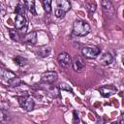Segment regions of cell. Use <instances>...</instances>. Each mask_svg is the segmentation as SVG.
Returning <instances> with one entry per match:
<instances>
[{"instance_id":"1","label":"cell","mask_w":124,"mask_h":124,"mask_svg":"<svg viewBox=\"0 0 124 124\" xmlns=\"http://www.w3.org/2000/svg\"><path fill=\"white\" fill-rule=\"evenodd\" d=\"M90 31H91V27L85 20L76 19L74 21L73 27H72V32L74 35L78 36V37H83V36L88 35Z\"/></svg>"},{"instance_id":"2","label":"cell","mask_w":124,"mask_h":124,"mask_svg":"<svg viewBox=\"0 0 124 124\" xmlns=\"http://www.w3.org/2000/svg\"><path fill=\"white\" fill-rule=\"evenodd\" d=\"M101 47L100 46H84L81 48V54L87 59H93L100 55Z\"/></svg>"},{"instance_id":"3","label":"cell","mask_w":124,"mask_h":124,"mask_svg":"<svg viewBox=\"0 0 124 124\" xmlns=\"http://www.w3.org/2000/svg\"><path fill=\"white\" fill-rule=\"evenodd\" d=\"M18 104H19L20 108H22L26 111L33 110L34 109V107H35V102H34L33 98L30 97L29 95L19 97L18 98Z\"/></svg>"},{"instance_id":"4","label":"cell","mask_w":124,"mask_h":124,"mask_svg":"<svg viewBox=\"0 0 124 124\" xmlns=\"http://www.w3.org/2000/svg\"><path fill=\"white\" fill-rule=\"evenodd\" d=\"M57 78H58V75L54 71H46L41 75V80L44 83H47V84L54 83L57 80Z\"/></svg>"},{"instance_id":"5","label":"cell","mask_w":124,"mask_h":124,"mask_svg":"<svg viewBox=\"0 0 124 124\" xmlns=\"http://www.w3.org/2000/svg\"><path fill=\"white\" fill-rule=\"evenodd\" d=\"M57 61L62 68H68L72 65V57L67 52H60L57 56Z\"/></svg>"},{"instance_id":"6","label":"cell","mask_w":124,"mask_h":124,"mask_svg":"<svg viewBox=\"0 0 124 124\" xmlns=\"http://www.w3.org/2000/svg\"><path fill=\"white\" fill-rule=\"evenodd\" d=\"M99 92L101 93L103 97L108 98L117 92V88L112 84H108V85H104L101 88H99Z\"/></svg>"},{"instance_id":"7","label":"cell","mask_w":124,"mask_h":124,"mask_svg":"<svg viewBox=\"0 0 124 124\" xmlns=\"http://www.w3.org/2000/svg\"><path fill=\"white\" fill-rule=\"evenodd\" d=\"M22 41H23L24 44H27V45H30V46L35 45L37 43V32L36 31L28 32L23 37V40Z\"/></svg>"},{"instance_id":"8","label":"cell","mask_w":124,"mask_h":124,"mask_svg":"<svg viewBox=\"0 0 124 124\" xmlns=\"http://www.w3.org/2000/svg\"><path fill=\"white\" fill-rule=\"evenodd\" d=\"M113 61V55L110 52H105L100 55L99 57V62L102 65H109Z\"/></svg>"},{"instance_id":"9","label":"cell","mask_w":124,"mask_h":124,"mask_svg":"<svg viewBox=\"0 0 124 124\" xmlns=\"http://www.w3.org/2000/svg\"><path fill=\"white\" fill-rule=\"evenodd\" d=\"M72 67L74 69V71L76 72H80L83 70V68L85 67V64L83 62V60L80 57H76L74 60H72Z\"/></svg>"},{"instance_id":"10","label":"cell","mask_w":124,"mask_h":124,"mask_svg":"<svg viewBox=\"0 0 124 124\" xmlns=\"http://www.w3.org/2000/svg\"><path fill=\"white\" fill-rule=\"evenodd\" d=\"M26 17L24 16H20V15H16V18H15V26L16 29H22L23 27H26Z\"/></svg>"},{"instance_id":"11","label":"cell","mask_w":124,"mask_h":124,"mask_svg":"<svg viewBox=\"0 0 124 124\" xmlns=\"http://www.w3.org/2000/svg\"><path fill=\"white\" fill-rule=\"evenodd\" d=\"M56 6H57V9L63 11L64 13H67L68 11L71 10V3L67 0H57Z\"/></svg>"},{"instance_id":"12","label":"cell","mask_w":124,"mask_h":124,"mask_svg":"<svg viewBox=\"0 0 124 124\" xmlns=\"http://www.w3.org/2000/svg\"><path fill=\"white\" fill-rule=\"evenodd\" d=\"M101 6H102V8L106 14L111 15L113 13V6H112V3L110 1H108V0L101 1Z\"/></svg>"},{"instance_id":"13","label":"cell","mask_w":124,"mask_h":124,"mask_svg":"<svg viewBox=\"0 0 124 124\" xmlns=\"http://www.w3.org/2000/svg\"><path fill=\"white\" fill-rule=\"evenodd\" d=\"M50 50H51V49H50L49 46H40V47L37 49L36 53H37V55L40 56V57H47V56L50 54Z\"/></svg>"},{"instance_id":"14","label":"cell","mask_w":124,"mask_h":124,"mask_svg":"<svg viewBox=\"0 0 124 124\" xmlns=\"http://www.w3.org/2000/svg\"><path fill=\"white\" fill-rule=\"evenodd\" d=\"M10 119L9 112L6 109L0 108V123L1 124H7Z\"/></svg>"},{"instance_id":"15","label":"cell","mask_w":124,"mask_h":124,"mask_svg":"<svg viewBox=\"0 0 124 124\" xmlns=\"http://www.w3.org/2000/svg\"><path fill=\"white\" fill-rule=\"evenodd\" d=\"M15 13L16 15L24 16V14H25V5H24V2L20 1V2L17 3V5L16 6V9H15Z\"/></svg>"},{"instance_id":"16","label":"cell","mask_w":124,"mask_h":124,"mask_svg":"<svg viewBox=\"0 0 124 124\" xmlns=\"http://www.w3.org/2000/svg\"><path fill=\"white\" fill-rule=\"evenodd\" d=\"M25 9H27L33 16H36V10H35V2L34 1H24Z\"/></svg>"},{"instance_id":"17","label":"cell","mask_w":124,"mask_h":124,"mask_svg":"<svg viewBox=\"0 0 124 124\" xmlns=\"http://www.w3.org/2000/svg\"><path fill=\"white\" fill-rule=\"evenodd\" d=\"M85 7H86V10L88 11V13L92 14V13H94V12L96 11V8H97L96 2H94V1L86 2V3H85Z\"/></svg>"},{"instance_id":"18","label":"cell","mask_w":124,"mask_h":124,"mask_svg":"<svg viewBox=\"0 0 124 124\" xmlns=\"http://www.w3.org/2000/svg\"><path fill=\"white\" fill-rule=\"evenodd\" d=\"M13 60H14V62L16 64V65H18L19 67H22V66H24L25 64H26V62H27V60L25 59V58H23L22 56H15L14 58H13Z\"/></svg>"},{"instance_id":"19","label":"cell","mask_w":124,"mask_h":124,"mask_svg":"<svg viewBox=\"0 0 124 124\" xmlns=\"http://www.w3.org/2000/svg\"><path fill=\"white\" fill-rule=\"evenodd\" d=\"M42 4H43L44 11L46 14H49L51 12V1H49V0H44L42 2Z\"/></svg>"},{"instance_id":"20","label":"cell","mask_w":124,"mask_h":124,"mask_svg":"<svg viewBox=\"0 0 124 124\" xmlns=\"http://www.w3.org/2000/svg\"><path fill=\"white\" fill-rule=\"evenodd\" d=\"M9 34H10V37H11V39L13 41H15V42H18L19 41L20 37L18 35V32L16 31L15 29H10L9 30Z\"/></svg>"},{"instance_id":"21","label":"cell","mask_w":124,"mask_h":124,"mask_svg":"<svg viewBox=\"0 0 124 124\" xmlns=\"http://www.w3.org/2000/svg\"><path fill=\"white\" fill-rule=\"evenodd\" d=\"M15 77H16L13 72H11V71H9V70H5L4 72H3V78L8 81V80H10V79H12V78H14Z\"/></svg>"},{"instance_id":"22","label":"cell","mask_w":124,"mask_h":124,"mask_svg":"<svg viewBox=\"0 0 124 124\" xmlns=\"http://www.w3.org/2000/svg\"><path fill=\"white\" fill-rule=\"evenodd\" d=\"M8 83L10 84V86H14V87L15 86H18L21 83V79L19 78H17V77H15L14 78L8 80Z\"/></svg>"},{"instance_id":"23","label":"cell","mask_w":124,"mask_h":124,"mask_svg":"<svg viewBox=\"0 0 124 124\" xmlns=\"http://www.w3.org/2000/svg\"><path fill=\"white\" fill-rule=\"evenodd\" d=\"M54 14H55V16H57V17H59V18H61V17H64V16H65V14L66 13H64L63 11H61V10H59V9H55V11H54Z\"/></svg>"},{"instance_id":"24","label":"cell","mask_w":124,"mask_h":124,"mask_svg":"<svg viewBox=\"0 0 124 124\" xmlns=\"http://www.w3.org/2000/svg\"><path fill=\"white\" fill-rule=\"evenodd\" d=\"M59 88H60L61 90H67V91H69V92H70V91H71V92L73 91L72 88L70 87V85H68V84H66V83H61V84L59 85Z\"/></svg>"},{"instance_id":"25","label":"cell","mask_w":124,"mask_h":124,"mask_svg":"<svg viewBox=\"0 0 124 124\" xmlns=\"http://www.w3.org/2000/svg\"><path fill=\"white\" fill-rule=\"evenodd\" d=\"M78 117L77 115V111L74 110V120H73V123H78Z\"/></svg>"},{"instance_id":"26","label":"cell","mask_w":124,"mask_h":124,"mask_svg":"<svg viewBox=\"0 0 124 124\" xmlns=\"http://www.w3.org/2000/svg\"><path fill=\"white\" fill-rule=\"evenodd\" d=\"M114 124H123V120H122V119H121V120H120V121H117V122H115V123H114Z\"/></svg>"},{"instance_id":"27","label":"cell","mask_w":124,"mask_h":124,"mask_svg":"<svg viewBox=\"0 0 124 124\" xmlns=\"http://www.w3.org/2000/svg\"><path fill=\"white\" fill-rule=\"evenodd\" d=\"M0 10H1V3H0Z\"/></svg>"}]
</instances>
